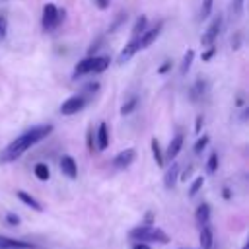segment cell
I'll return each mask as SVG.
<instances>
[{
    "mask_svg": "<svg viewBox=\"0 0 249 249\" xmlns=\"http://www.w3.org/2000/svg\"><path fill=\"white\" fill-rule=\"evenodd\" d=\"M208 218H210V206L206 202L198 204V208H196V222L200 226H204V224H208Z\"/></svg>",
    "mask_w": 249,
    "mask_h": 249,
    "instance_id": "cell-17",
    "label": "cell"
},
{
    "mask_svg": "<svg viewBox=\"0 0 249 249\" xmlns=\"http://www.w3.org/2000/svg\"><path fill=\"white\" fill-rule=\"evenodd\" d=\"M183 134L179 132V134H175L173 138H171V142H169V146H167V152H165V156L169 158V160H173L179 152H181V148H183Z\"/></svg>",
    "mask_w": 249,
    "mask_h": 249,
    "instance_id": "cell-12",
    "label": "cell"
},
{
    "mask_svg": "<svg viewBox=\"0 0 249 249\" xmlns=\"http://www.w3.org/2000/svg\"><path fill=\"white\" fill-rule=\"evenodd\" d=\"M243 2H245V0H233L231 10H233L235 14H241V12H243Z\"/></svg>",
    "mask_w": 249,
    "mask_h": 249,
    "instance_id": "cell-30",
    "label": "cell"
},
{
    "mask_svg": "<svg viewBox=\"0 0 249 249\" xmlns=\"http://www.w3.org/2000/svg\"><path fill=\"white\" fill-rule=\"evenodd\" d=\"M16 195H18V198H19V200H21L23 204H27V206H31L33 210H37V212H41V210H43V206H41V202H37V200H35V198H33L31 195H27L25 191H18Z\"/></svg>",
    "mask_w": 249,
    "mask_h": 249,
    "instance_id": "cell-16",
    "label": "cell"
},
{
    "mask_svg": "<svg viewBox=\"0 0 249 249\" xmlns=\"http://www.w3.org/2000/svg\"><path fill=\"white\" fill-rule=\"evenodd\" d=\"M93 66H95V56H88L84 60H80L74 68V74L76 76H84V74H91L93 72Z\"/></svg>",
    "mask_w": 249,
    "mask_h": 249,
    "instance_id": "cell-11",
    "label": "cell"
},
{
    "mask_svg": "<svg viewBox=\"0 0 249 249\" xmlns=\"http://www.w3.org/2000/svg\"><path fill=\"white\" fill-rule=\"evenodd\" d=\"M95 4H97V8H101V10L109 8V0H95Z\"/></svg>",
    "mask_w": 249,
    "mask_h": 249,
    "instance_id": "cell-39",
    "label": "cell"
},
{
    "mask_svg": "<svg viewBox=\"0 0 249 249\" xmlns=\"http://www.w3.org/2000/svg\"><path fill=\"white\" fill-rule=\"evenodd\" d=\"M169 70H171V60H165V62L158 68V74H167Z\"/></svg>",
    "mask_w": 249,
    "mask_h": 249,
    "instance_id": "cell-31",
    "label": "cell"
},
{
    "mask_svg": "<svg viewBox=\"0 0 249 249\" xmlns=\"http://www.w3.org/2000/svg\"><path fill=\"white\" fill-rule=\"evenodd\" d=\"M214 243V235H212V230L208 224L200 226V249H210Z\"/></svg>",
    "mask_w": 249,
    "mask_h": 249,
    "instance_id": "cell-14",
    "label": "cell"
},
{
    "mask_svg": "<svg viewBox=\"0 0 249 249\" xmlns=\"http://www.w3.org/2000/svg\"><path fill=\"white\" fill-rule=\"evenodd\" d=\"M62 16H64V12H60L54 4H45V8H43V27H45V31L54 29L60 23Z\"/></svg>",
    "mask_w": 249,
    "mask_h": 249,
    "instance_id": "cell-3",
    "label": "cell"
},
{
    "mask_svg": "<svg viewBox=\"0 0 249 249\" xmlns=\"http://www.w3.org/2000/svg\"><path fill=\"white\" fill-rule=\"evenodd\" d=\"M202 185H204V177H196V179L191 183V187H189V196H195V195L202 189Z\"/></svg>",
    "mask_w": 249,
    "mask_h": 249,
    "instance_id": "cell-27",
    "label": "cell"
},
{
    "mask_svg": "<svg viewBox=\"0 0 249 249\" xmlns=\"http://www.w3.org/2000/svg\"><path fill=\"white\" fill-rule=\"evenodd\" d=\"M60 171L66 177H70V179H76L78 177V165H76V161H74L72 156H62L60 158Z\"/></svg>",
    "mask_w": 249,
    "mask_h": 249,
    "instance_id": "cell-9",
    "label": "cell"
},
{
    "mask_svg": "<svg viewBox=\"0 0 249 249\" xmlns=\"http://www.w3.org/2000/svg\"><path fill=\"white\" fill-rule=\"evenodd\" d=\"M150 146H152V156H154V160H156V163L161 167L163 163H165V160H163V154H161V148H160V142L156 140V138H152V142H150Z\"/></svg>",
    "mask_w": 249,
    "mask_h": 249,
    "instance_id": "cell-18",
    "label": "cell"
},
{
    "mask_svg": "<svg viewBox=\"0 0 249 249\" xmlns=\"http://www.w3.org/2000/svg\"><path fill=\"white\" fill-rule=\"evenodd\" d=\"M6 220H8V224H12V226L19 224V216H16V214H8V216H6Z\"/></svg>",
    "mask_w": 249,
    "mask_h": 249,
    "instance_id": "cell-34",
    "label": "cell"
},
{
    "mask_svg": "<svg viewBox=\"0 0 249 249\" xmlns=\"http://www.w3.org/2000/svg\"><path fill=\"white\" fill-rule=\"evenodd\" d=\"M146 25H148V18H146V16H140V18L136 19L134 27H132V35H134V37H138V35L146 29Z\"/></svg>",
    "mask_w": 249,
    "mask_h": 249,
    "instance_id": "cell-21",
    "label": "cell"
},
{
    "mask_svg": "<svg viewBox=\"0 0 249 249\" xmlns=\"http://www.w3.org/2000/svg\"><path fill=\"white\" fill-rule=\"evenodd\" d=\"M212 4H214V0H202L200 14H198V18H200V19H206V18L210 16V12H212Z\"/></svg>",
    "mask_w": 249,
    "mask_h": 249,
    "instance_id": "cell-24",
    "label": "cell"
},
{
    "mask_svg": "<svg viewBox=\"0 0 249 249\" xmlns=\"http://www.w3.org/2000/svg\"><path fill=\"white\" fill-rule=\"evenodd\" d=\"M208 140H210V138H208V134H202V136L195 142V148H193V150H195V154H202V150L208 146Z\"/></svg>",
    "mask_w": 249,
    "mask_h": 249,
    "instance_id": "cell-25",
    "label": "cell"
},
{
    "mask_svg": "<svg viewBox=\"0 0 249 249\" xmlns=\"http://www.w3.org/2000/svg\"><path fill=\"white\" fill-rule=\"evenodd\" d=\"M93 146H95V142H93V136H91V128L88 130V148L89 150H93Z\"/></svg>",
    "mask_w": 249,
    "mask_h": 249,
    "instance_id": "cell-36",
    "label": "cell"
},
{
    "mask_svg": "<svg viewBox=\"0 0 249 249\" xmlns=\"http://www.w3.org/2000/svg\"><path fill=\"white\" fill-rule=\"evenodd\" d=\"M220 27H222V16H216V18L212 19V23L208 25V29L202 33V37H200V45H204V47H212L214 41H216V37H218V33H220Z\"/></svg>",
    "mask_w": 249,
    "mask_h": 249,
    "instance_id": "cell-4",
    "label": "cell"
},
{
    "mask_svg": "<svg viewBox=\"0 0 249 249\" xmlns=\"http://www.w3.org/2000/svg\"><path fill=\"white\" fill-rule=\"evenodd\" d=\"M6 31H8V19L6 16H0V39L6 37Z\"/></svg>",
    "mask_w": 249,
    "mask_h": 249,
    "instance_id": "cell-29",
    "label": "cell"
},
{
    "mask_svg": "<svg viewBox=\"0 0 249 249\" xmlns=\"http://www.w3.org/2000/svg\"><path fill=\"white\" fill-rule=\"evenodd\" d=\"M97 89H99V84H97V82H91V84H88V86L84 88V91H91V93L97 91Z\"/></svg>",
    "mask_w": 249,
    "mask_h": 249,
    "instance_id": "cell-33",
    "label": "cell"
},
{
    "mask_svg": "<svg viewBox=\"0 0 249 249\" xmlns=\"http://www.w3.org/2000/svg\"><path fill=\"white\" fill-rule=\"evenodd\" d=\"M128 237L132 241H140V243H148V241L161 243V245L169 243V235L163 230H160L156 226H148V224L146 226H136L134 230H130L128 231Z\"/></svg>",
    "mask_w": 249,
    "mask_h": 249,
    "instance_id": "cell-2",
    "label": "cell"
},
{
    "mask_svg": "<svg viewBox=\"0 0 249 249\" xmlns=\"http://www.w3.org/2000/svg\"><path fill=\"white\" fill-rule=\"evenodd\" d=\"M109 56H95V66H93V74H99L103 72L107 66H109Z\"/></svg>",
    "mask_w": 249,
    "mask_h": 249,
    "instance_id": "cell-22",
    "label": "cell"
},
{
    "mask_svg": "<svg viewBox=\"0 0 249 249\" xmlns=\"http://www.w3.org/2000/svg\"><path fill=\"white\" fill-rule=\"evenodd\" d=\"M193 58H195V51H193V49H189V51L183 54V62H181V76H185V74L189 72V68H191V64H193Z\"/></svg>",
    "mask_w": 249,
    "mask_h": 249,
    "instance_id": "cell-20",
    "label": "cell"
},
{
    "mask_svg": "<svg viewBox=\"0 0 249 249\" xmlns=\"http://www.w3.org/2000/svg\"><path fill=\"white\" fill-rule=\"evenodd\" d=\"M214 53H216V49H214V47H208V51H206V53H202V60H204V62H206V60H210V58L214 56Z\"/></svg>",
    "mask_w": 249,
    "mask_h": 249,
    "instance_id": "cell-32",
    "label": "cell"
},
{
    "mask_svg": "<svg viewBox=\"0 0 249 249\" xmlns=\"http://www.w3.org/2000/svg\"><path fill=\"white\" fill-rule=\"evenodd\" d=\"M99 43H101V41H95V43H91V47L88 49V53H89V56H91V54H93V53H95V51L99 49Z\"/></svg>",
    "mask_w": 249,
    "mask_h": 249,
    "instance_id": "cell-38",
    "label": "cell"
},
{
    "mask_svg": "<svg viewBox=\"0 0 249 249\" xmlns=\"http://www.w3.org/2000/svg\"><path fill=\"white\" fill-rule=\"evenodd\" d=\"M33 173H35V177H37V179H41V181H47V179L51 177V169H49V165H47V163H35Z\"/></svg>",
    "mask_w": 249,
    "mask_h": 249,
    "instance_id": "cell-19",
    "label": "cell"
},
{
    "mask_svg": "<svg viewBox=\"0 0 249 249\" xmlns=\"http://www.w3.org/2000/svg\"><path fill=\"white\" fill-rule=\"evenodd\" d=\"M239 41H241V33H237L235 39H231V47L233 49H239Z\"/></svg>",
    "mask_w": 249,
    "mask_h": 249,
    "instance_id": "cell-37",
    "label": "cell"
},
{
    "mask_svg": "<svg viewBox=\"0 0 249 249\" xmlns=\"http://www.w3.org/2000/svg\"><path fill=\"white\" fill-rule=\"evenodd\" d=\"M202 91H204V82H202V80H196V84H195L193 89H191V97H193V99H198V97L202 95Z\"/></svg>",
    "mask_w": 249,
    "mask_h": 249,
    "instance_id": "cell-28",
    "label": "cell"
},
{
    "mask_svg": "<svg viewBox=\"0 0 249 249\" xmlns=\"http://www.w3.org/2000/svg\"><path fill=\"white\" fill-rule=\"evenodd\" d=\"M109 146V130H107V123H99L97 128V150H105Z\"/></svg>",
    "mask_w": 249,
    "mask_h": 249,
    "instance_id": "cell-13",
    "label": "cell"
},
{
    "mask_svg": "<svg viewBox=\"0 0 249 249\" xmlns=\"http://www.w3.org/2000/svg\"><path fill=\"white\" fill-rule=\"evenodd\" d=\"M191 175V167H187L185 171H183V181H187V177Z\"/></svg>",
    "mask_w": 249,
    "mask_h": 249,
    "instance_id": "cell-41",
    "label": "cell"
},
{
    "mask_svg": "<svg viewBox=\"0 0 249 249\" xmlns=\"http://www.w3.org/2000/svg\"><path fill=\"white\" fill-rule=\"evenodd\" d=\"M136 51H138V41H136V37H134V39H132V41H130V43H128V45L119 53L117 62H119V64H124L126 60H130V58L134 56V53H136Z\"/></svg>",
    "mask_w": 249,
    "mask_h": 249,
    "instance_id": "cell-10",
    "label": "cell"
},
{
    "mask_svg": "<svg viewBox=\"0 0 249 249\" xmlns=\"http://www.w3.org/2000/svg\"><path fill=\"white\" fill-rule=\"evenodd\" d=\"M84 105H86V97L84 95H72L60 105V113L62 115H76L78 111L84 109Z\"/></svg>",
    "mask_w": 249,
    "mask_h": 249,
    "instance_id": "cell-5",
    "label": "cell"
},
{
    "mask_svg": "<svg viewBox=\"0 0 249 249\" xmlns=\"http://www.w3.org/2000/svg\"><path fill=\"white\" fill-rule=\"evenodd\" d=\"M134 156H136V152H134L132 148H126V150L119 152V154L113 158V167H117V169L128 167V165L134 161Z\"/></svg>",
    "mask_w": 249,
    "mask_h": 249,
    "instance_id": "cell-7",
    "label": "cell"
},
{
    "mask_svg": "<svg viewBox=\"0 0 249 249\" xmlns=\"http://www.w3.org/2000/svg\"><path fill=\"white\" fill-rule=\"evenodd\" d=\"M136 105H138V97H130L126 103H123L121 113H123V115H130V113L136 109Z\"/></svg>",
    "mask_w": 249,
    "mask_h": 249,
    "instance_id": "cell-23",
    "label": "cell"
},
{
    "mask_svg": "<svg viewBox=\"0 0 249 249\" xmlns=\"http://www.w3.org/2000/svg\"><path fill=\"white\" fill-rule=\"evenodd\" d=\"M160 33H161V23H158V25L152 27V29H144V31L136 37V41H138V49H148V47L160 37Z\"/></svg>",
    "mask_w": 249,
    "mask_h": 249,
    "instance_id": "cell-6",
    "label": "cell"
},
{
    "mask_svg": "<svg viewBox=\"0 0 249 249\" xmlns=\"http://www.w3.org/2000/svg\"><path fill=\"white\" fill-rule=\"evenodd\" d=\"M0 249H33V243L14 239V237H8V235H0Z\"/></svg>",
    "mask_w": 249,
    "mask_h": 249,
    "instance_id": "cell-8",
    "label": "cell"
},
{
    "mask_svg": "<svg viewBox=\"0 0 249 249\" xmlns=\"http://www.w3.org/2000/svg\"><path fill=\"white\" fill-rule=\"evenodd\" d=\"M51 132H53V126H51V124H41V126H35V128H31V130L19 134L16 140H12V142L4 148V152L0 154V163H8V161L18 160L23 152H27L33 144L41 142L43 138H47Z\"/></svg>",
    "mask_w": 249,
    "mask_h": 249,
    "instance_id": "cell-1",
    "label": "cell"
},
{
    "mask_svg": "<svg viewBox=\"0 0 249 249\" xmlns=\"http://www.w3.org/2000/svg\"><path fill=\"white\" fill-rule=\"evenodd\" d=\"M202 123H204V119H202V115H198V117H196V124H195V132H200Z\"/></svg>",
    "mask_w": 249,
    "mask_h": 249,
    "instance_id": "cell-35",
    "label": "cell"
},
{
    "mask_svg": "<svg viewBox=\"0 0 249 249\" xmlns=\"http://www.w3.org/2000/svg\"><path fill=\"white\" fill-rule=\"evenodd\" d=\"M132 249H150V245H148V243H140V241H136V243L132 245Z\"/></svg>",
    "mask_w": 249,
    "mask_h": 249,
    "instance_id": "cell-40",
    "label": "cell"
},
{
    "mask_svg": "<svg viewBox=\"0 0 249 249\" xmlns=\"http://www.w3.org/2000/svg\"><path fill=\"white\" fill-rule=\"evenodd\" d=\"M216 169H218V154L212 152V154L208 156V161H206V171H208V173H214Z\"/></svg>",
    "mask_w": 249,
    "mask_h": 249,
    "instance_id": "cell-26",
    "label": "cell"
},
{
    "mask_svg": "<svg viewBox=\"0 0 249 249\" xmlns=\"http://www.w3.org/2000/svg\"><path fill=\"white\" fill-rule=\"evenodd\" d=\"M243 249H247V245H243Z\"/></svg>",
    "mask_w": 249,
    "mask_h": 249,
    "instance_id": "cell-42",
    "label": "cell"
},
{
    "mask_svg": "<svg viewBox=\"0 0 249 249\" xmlns=\"http://www.w3.org/2000/svg\"><path fill=\"white\" fill-rule=\"evenodd\" d=\"M177 177H179V165L177 163H171V167L165 171V177H163V185L167 189H171L175 183H177Z\"/></svg>",
    "mask_w": 249,
    "mask_h": 249,
    "instance_id": "cell-15",
    "label": "cell"
}]
</instances>
